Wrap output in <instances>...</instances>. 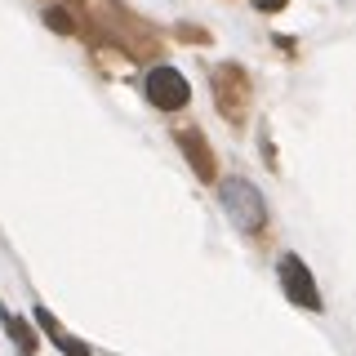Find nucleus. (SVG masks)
<instances>
[{"label":"nucleus","mask_w":356,"mask_h":356,"mask_svg":"<svg viewBox=\"0 0 356 356\" xmlns=\"http://www.w3.org/2000/svg\"><path fill=\"white\" fill-rule=\"evenodd\" d=\"M222 192V209H227L232 218H236L241 232H259L267 222V200L254 183H245V178H227V183H218Z\"/></svg>","instance_id":"f257e3e1"},{"label":"nucleus","mask_w":356,"mask_h":356,"mask_svg":"<svg viewBox=\"0 0 356 356\" xmlns=\"http://www.w3.org/2000/svg\"><path fill=\"white\" fill-rule=\"evenodd\" d=\"M44 22H49V27H58V31H76V22L63 14V9H44Z\"/></svg>","instance_id":"0eeeda50"},{"label":"nucleus","mask_w":356,"mask_h":356,"mask_svg":"<svg viewBox=\"0 0 356 356\" xmlns=\"http://www.w3.org/2000/svg\"><path fill=\"white\" fill-rule=\"evenodd\" d=\"M281 285H285L289 303H298V307H307V312L325 307V303H321L316 281H312V272H307V263L298 259V254H285V259H281Z\"/></svg>","instance_id":"7ed1b4c3"},{"label":"nucleus","mask_w":356,"mask_h":356,"mask_svg":"<svg viewBox=\"0 0 356 356\" xmlns=\"http://www.w3.org/2000/svg\"><path fill=\"white\" fill-rule=\"evenodd\" d=\"M0 316H5V330H9V339L18 343V352H22V356H36V339H31L27 321H18L14 312H0Z\"/></svg>","instance_id":"423d86ee"},{"label":"nucleus","mask_w":356,"mask_h":356,"mask_svg":"<svg viewBox=\"0 0 356 356\" xmlns=\"http://www.w3.org/2000/svg\"><path fill=\"white\" fill-rule=\"evenodd\" d=\"M36 325L54 339V348H58L63 356H89V343H81V339H72L63 325H58V316H54L49 307H36Z\"/></svg>","instance_id":"20e7f679"},{"label":"nucleus","mask_w":356,"mask_h":356,"mask_svg":"<svg viewBox=\"0 0 356 356\" xmlns=\"http://www.w3.org/2000/svg\"><path fill=\"white\" fill-rule=\"evenodd\" d=\"M178 143H183L187 161L196 165V174L205 178V183H214V161H209V152H205V138H200L196 129H183V134H178Z\"/></svg>","instance_id":"39448f33"},{"label":"nucleus","mask_w":356,"mask_h":356,"mask_svg":"<svg viewBox=\"0 0 356 356\" xmlns=\"http://www.w3.org/2000/svg\"><path fill=\"white\" fill-rule=\"evenodd\" d=\"M143 89H147L152 107H161V111H178V107H187V98H192L187 76L174 72V67H152L147 81H143Z\"/></svg>","instance_id":"f03ea898"},{"label":"nucleus","mask_w":356,"mask_h":356,"mask_svg":"<svg viewBox=\"0 0 356 356\" xmlns=\"http://www.w3.org/2000/svg\"><path fill=\"white\" fill-rule=\"evenodd\" d=\"M254 5H259V9H263V14H276V9H285V5H289V0H254Z\"/></svg>","instance_id":"6e6552de"}]
</instances>
